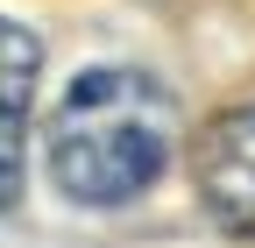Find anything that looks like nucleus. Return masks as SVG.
Returning <instances> with one entry per match:
<instances>
[{
    "mask_svg": "<svg viewBox=\"0 0 255 248\" xmlns=\"http://www.w3.org/2000/svg\"><path fill=\"white\" fill-rule=\"evenodd\" d=\"M191 170H199V199L213 220L234 234H255V100L206 121L199 149H191Z\"/></svg>",
    "mask_w": 255,
    "mask_h": 248,
    "instance_id": "2",
    "label": "nucleus"
},
{
    "mask_svg": "<svg viewBox=\"0 0 255 248\" xmlns=\"http://www.w3.org/2000/svg\"><path fill=\"white\" fill-rule=\"evenodd\" d=\"M36 78H43V43L21 21H0V206H14L21 192V128H28Z\"/></svg>",
    "mask_w": 255,
    "mask_h": 248,
    "instance_id": "3",
    "label": "nucleus"
},
{
    "mask_svg": "<svg viewBox=\"0 0 255 248\" xmlns=\"http://www.w3.org/2000/svg\"><path fill=\"white\" fill-rule=\"evenodd\" d=\"M177 156V92L142 64H100L50 114V177L71 206H135Z\"/></svg>",
    "mask_w": 255,
    "mask_h": 248,
    "instance_id": "1",
    "label": "nucleus"
}]
</instances>
